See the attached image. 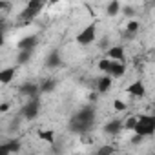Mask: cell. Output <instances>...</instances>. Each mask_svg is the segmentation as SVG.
<instances>
[{"label": "cell", "mask_w": 155, "mask_h": 155, "mask_svg": "<svg viewBox=\"0 0 155 155\" xmlns=\"http://www.w3.org/2000/svg\"><path fill=\"white\" fill-rule=\"evenodd\" d=\"M93 120H95V110L91 108V106H86V108H82L77 115H73L71 117V120H69V130L73 131V133H86L91 126H93Z\"/></svg>", "instance_id": "cell-1"}, {"label": "cell", "mask_w": 155, "mask_h": 155, "mask_svg": "<svg viewBox=\"0 0 155 155\" xmlns=\"http://www.w3.org/2000/svg\"><path fill=\"white\" fill-rule=\"evenodd\" d=\"M155 131V119L151 115H140L137 117V122H135V128H133V133L139 135V137H150L151 133Z\"/></svg>", "instance_id": "cell-2"}, {"label": "cell", "mask_w": 155, "mask_h": 155, "mask_svg": "<svg viewBox=\"0 0 155 155\" xmlns=\"http://www.w3.org/2000/svg\"><path fill=\"white\" fill-rule=\"evenodd\" d=\"M97 22H91L90 26H86L79 35H77V44L81 46H90L95 42V37H97Z\"/></svg>", "instance_id": "cell-3"}, {"label": "cell", "mask_w": 155, "mask_h": 155, "mask_svg": "<svg viewBox=\"0 0 155 155\" xmlns=\"http://www.w3.org/2000/svg\"><path fill=\"white\" fill-rule=\"evenodd\" d=\"M42 8H44V4L40 2V0H29V2L26 4V8H24V11L20 13V18L22 20H31L42 11Z\"/></svg>", "instance_id": "cell-4"}, {"label": "cell", "mask_w": 155, "mask_h": 155, "mask_svg": "<svg viewBox=\"0 0 155 155\" xmlns=\"http://www.w3.org/2000/svg\"><path fill=\"white\" fill-rule=\"evenodd\" d=\"M38 111H40V101H38V97L29 99V101L24 104V108H22V115H24L28 120L37 119V117H38Z\"/></svg>", "instance_id": "cell-5"}, {"label": "cell", "mask_w": 155, "mask_h": 155, "mask_svg": "<svg viewBox=\"0 0 155 155\" xmlns=\"http://www.w3.org/2000/svg\"><path fill=\"white\" fill-rule=\"evenodd\" d=\"M106 58H110L111 62H122V60H124V46H120V44L111 46V48L108 49Z\"/></svg>", "instance_id": "cell-6"}, {"label": "cell", "mask_w": 155, "mask_h": 155, "mask_svg": "<svg viewBox=\"0 0 155 155\" xmlns=\"http://www.w3.org/2000/svg\"><path fill=\"white\" fill-rule=\"evenodd\" d=\"M124 73H126V66L122 62H111L110 71H108V77H111V79H120Z\"/></svg>", "instance_id": "cell-7"}, {"label": "cell", "mask_w": 155, "mask_h": 155, "mask_svg": "<svg viewBox=\"0 0 155 155\" xmlns=\"http://www.w3.org/2000/svg\"><path fill=\"white\" fill-rule=\"evenodd\" d=\"M20 148V140L13 139L9 142H4V144H0V155H11L13 151H17Z\"/></svg>", "instance_id": "cell-8"}, {"label": "cell", "mask_w": 155, "mask_h": 155, "mask_svg": "<svg viewBox=\"0 0 155 155\" xmlns=\"http://www.w3.org/2000/svg\"><path fill=\"white\" fill-rule=\"evenodd\" d=\"M130 95H133V97H144V93H146V88H144V84L140 82V81H135V82H131L130 86H128V90H126Z\"/></svg>", "instance_id": "cell-9"}, {"label": "cell", "mask_w": 155, "mask_h": 155, "mask_svg": "<svg viewBox=\"0 0 155 155\" xmlns=\"http://www.w3.org/2000/svg\"><path fill=\"white\" fill-rule=\"evenodd\" d=\"M35 44H37V37H35V35H29V37H24V38L18 42V49H20V51H33Z\"/></svg>", "instance_id": "cell-10"}, {"label": "cell", "mask_w": 155, "mask_h": 155, "mask_svg": "<svg viewBox=\"0 0 155 155\" xmlns=\"http://www.w3.org/2000/svg\"><path fill=\"white\" fill-rule=\"evenodd\" d=\"M15 73L17 69L11 66V68H4V69H0V84H9L13 79H15Z\"/></svg>", "instance_id": "cell-11"}, {"label": "cell", "mask_w": 155, "mask_h": 155, "mask_svg": "<svg viewBox=\"0 0 155 155\" xmlns=\"http://www.w3.org/2000/svg\"><path fill=\"white\" fill-rule=\"evenodd\" d=\"M20 93L29 99H35V97H38L40 91H38V86H35V84H24V86H20Z\"/></svg>", "instance_id": "cell-12"}, {"label": "cell", "mask_w": 155, "mask_h": 155, "mask_svg": "<svg viewBox=\"0 0 155 155\" xmlns=\"http://www.w3.org/2000/svg\"><path fill=\"white\" fill-rule=\"evenodd\" d=\"M111 77H108V75H104V77H101L99 79V82H97V91L99 93H106L110 88H111Z\"/></svg>", "instance_id": "cell-13"}, {"label": "cell", "mask_w": 155, "mask_h": 155, "mask_svg": "<svg viewBox=\"0 0 155 155\" xmlns=\"http://www.w3.org/2000/svg\"><path fill=\"white\" fill-rule=\"evenodd\" d=\"M120 130H122V122H120V120H111V122H108V124L104 126V131H106L108 135H117Z\"/></svg>", "instance_id": "cell-14"}, {"label": "cell", "mask_w": 155, "mask_h": 155, "mask_svg": "<svg viewBox=\"0 0 155 155\" xmlns=\"http://www.w3.org/2000/svg\"><path fill=\"white\" fill-rule=\"evenodd\" d=\"M38 139L44 140V142L53 144L55 142V133H53V130H44V131H38Z\"/></svg>", "instance_id": "cell-15"}, {"label": "cell", "mask_w": 155, "mask_h": 155, "mask_svg": "<svg viewBox=\"0 0 155 155\" xmlns=\"http://www.w3.org/2000/svg\"><path fill=\"white\" fill-rule=\"evenodd\" d=\"M58 64H60V57H58L57 51H53V53L48 57V66H49V68H57Z\"/></svg>", "instance_id": "cell-16"}, {"label": "cell", "mask_w": 155, "mask_h": 155, "mask_svg": "<svg viewBox=\"0 0 155 155\" xmlns=\"http://www.w3.org/2000/svg\"><path fill=\"white\" fill-rule=\"evenodd\" d=\"M137 29H139V22L131 20V22H128V26H126V33H124V35L131 37V35H135V33H137Z\"/></svg>", "instance_id": "cell-17"}, {"label": "cell", "mask_w": 155, "mask_h": 155, "mask_svg": "<svg viewBox=\"0 0 155 155\" xmlns=\"http://www.w3.org/2000/svg\"><path fill=\"white\" fill-rule=\"evenodd\" d=\"M55 86H57V82L53 81V79H49V81H46L42 86H38V91H51V90H55Z\"/></svg>", "instance_id": "cell-18"}, {"label": "cell", "mask_w": 155, "mask_h": 155, "mask_svg": "<svg viewBox=\"0 0 155 155\" xmlns=\"http://www.w3.org/2000/svg\"><path fill=\"white\" fill-rule=\"evenodd\" d=\"M110 66H111V60H110V58H101V60H99V69H101L102 73H108V71H110Z\"/></svg>", "instance_id": "cell-19"}, {"label": "cell", "mask_w": 155, "mask_h": 155, "mask_svg": "<svg viewBox=\"0 0 155 155\" xmlns=\"http://www.w3.org/2000/svg\"><path fill=\"white\" fill-rule=\"evenodd\" d=\"M119 9H120V4H119V2H111V4L108 6V9H106V11H108V15H111V17H113V15H117V13H119Z\"/></svg>", "instance_id": "cell-20"}, {"label": "cell", "mask_w": 155, "mask_h": 155, "mask_svg": "<svg viewBox=\"0 0 155 155\" xmlns=\"http://www.w3.org/2000/svg\"><path fill=\"white\" fill-rule=\"evenodd\" d=\"M29 57H31V51H20V55H18V64L28 62V60H29Z\"/></svg>", "instance_id": "cell-21"}, {"label": "cell", "mask_w": 155, "mask_h": 155, "mask_svg": "<svg viewBox=\"0 0 155 155\" xmlns=\"http://www.w3.org/2000/svg\"><path fill=\"white\" fill-rule=\"evenodd\" d=\"M113 108H115L117 111H124V110H126V102L120 101V99H117V101H113Z\"/></svg>", "instance_id": "cell-22"}, {"label": "cell", "mask_w": 155, "mask_h": 155, "mask_svg": "<svg viewBox=\"0 0 155 155\" xmlns=\"http://www.w3.org/2000/svg\"><path fill=\"white\" fill-rule=\"evenodd\" d=\"M135 122H137V117H130V119H128V120H126L122 126H124L126 130H131V131H133V128H135Z\"/></svg>", "instance_id": "cell-23"}, {"label": "cell", "mask_w": 155, "mask_h": 155, "mask_svg": "<svg viewBox=\"0 0 155 155\" xmlns=\"http://www.w3.org/2000/svg\"><path fill=\"white\" fill-rule=\"evenodd\" d=\"M97 155H113V148H111V146H102V148L97 151Z\"/></svg>", "instance_id": "cell-24"}, {"label": "cell", "mask_w": 155, "mask_h": 155, "mask_svg": "<svg viewBox=\"0 0 155 155\" xmlns=\"http://www.w3.org/2000/svg\"><path fill=\"white\" fill-rule=\"evenodd\" d=\"M2 9H11V4L9 2H0V11Z\"/></svg>", "instance_id": "cell-25"}, {"label": "cell", "mask_w": 155, "mask_h": 155, "mask_svg": "<svg viewBox=\"0 0 155 155\" xmlns=\"http://www.w3.org/2000/svg\"><path fill=\"white\" fill-rule=\"evenodd\" d=\"M140 140H142V137H139V135L133 137V144H137V142H140Z\"/></svg>", "instance_id": "cell-26"}, {"label": "cell", "mask_w": 155, "mask_h": 155, "mask_svg": "<svg viewBox=\"0 0 155 155\" xmlns=\"http://www.w3.org/2000/svg\"><path fill=\"white\" fill-rule=\"evenodd\" d=\"M0 46H4V33H2V29H0Z\"/></svg>", "instance_id": "cell-27"}, {"label": "cell", "mask_w": 155, "mask_h": 155, "mask_svg": "<svg viewBox=\"0 0 155 155\" xmlns=\"http://www.w3.org/2000/svg\"><path fill=\"white\" fill-rule=\"evenodd\" d=\"M124 13H128V15H131V13H133V9H131V8H124Z\"/></svg>", "instance_id": "cell-28"}, {"label": "cell", "mask_w": 155, "mask_h": 155, "mask_svg": "<svg viewBox=\"0 0 155 155\" xmlns=\"http://www.w3.org/2000/svg\"><path fill=\"white\" fill-rule=\"evenodd\" d=\"M8 108H9V106H8V104H2V106H0V111H6V110H8Z\"/></svg>", "instance_id": "cell-29"}, {"label": "cell", "mask_w": 155, "mask_h": 155, "mask_svg": "<svg viewBox=\"0 0 155 155\" xmlns=\"http://www.w3.org/2000/svg\"><path fill=\"white\" fill-rule=\"evenodd\" d=\"M26 155H33V153H26Z\"/></svg>", "instance_id": "cell-30"}]
</instances>
